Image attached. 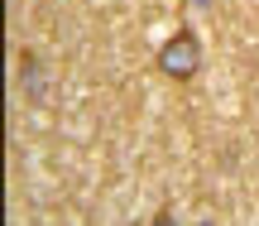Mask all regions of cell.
<instances>
[{
	"mask_svg": "<svg viewBox=\"0 0 259 226\" xmlns=\"http://www.w3.org/2000/svg\"><path fill=\"white\" fill-rule=\"evenodd\" d=\"M197 67H202V44H197L192 29L173 34L163 48H158V72H168V77H178V82H187V77H197Z\"/></svg>",
	"mask_w": 259,
	"mask_h": 226,
	"instance_id": "1",
	"label": "cell"
},
{
	"mask_svg": "<svg viewBox=\"0 0 259 226\" xmlns=\"http://www.w3.org/2000/svg\"><path fill=\"white\" fill-rule=\"evenodd\" d=\"M206 226H211V221H206Z\"/></svg>",
	"mask_w": 259,
	"mask_h": 226,
	"instance_id": "3",
	"label": "cell"
},
{
	"mask_svg": "<svg viewBox=\"0 0 259 226\" xmlns=\"http://www.w3.org/2000/svg\"><path fill=\"white\" fill-rule=\"evenodd\" d=\"M154 226H173V212L163 207V212H158V217H154Z\"/></svg>",
	"mask_w": 259,
	"mask_h": 226,
	"instance_id": "2",
	"label": "cell"
}]
</instances>
